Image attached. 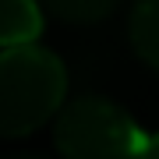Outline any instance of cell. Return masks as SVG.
Here are the masks:
<instances>
[{
	"label": "cell",
	"mask_w": 159,
	"mask_h": 159,
	"mask_svg": "<svg viewBox=\"0 0 159 159\" xmlns=\"http://www.w3.org/2000/svg\"><path fill=\"white\" fill-rule=\"evenodd\" d=\"M145 138L134 117L106 96L64 102L53 124V145L64 159H138Z\"/></svg>",
	"instance_id": "obj_2"
},
{
	"label": "cell",
	"mask_w": 159,
	"mask_h": 159,
	"mask_svg": "<svg viewBox=\"0 0 159 159\" xmlns=\"http://www.w3.org/2000/svg\"><path fill=\"white\" fill-rule=\"evenodd\" d=\"M138 159H159V131L145 138V148H142V156H138Z\"/></svg>",
	"instance_id": "obj_6"
},
{
	"label": "cell",
	"mask_w": 159,
	"mask_h": 159,
	"mask_svg": "<svg viewBox=\"0 0 159 159\" xmlns=\"http://www.w3.org/2000/svg\"><path fill=\"white\" fill-rule=\"evenodd\" d=\"M67 67L46 46L0 50V138L39 131L64 110Z\"/></svg>",
	"instance_id": "obj_1"
},
{
	"label": "cell",
	"mask_w": 159,
	"mask_h": 159,
	"mask_svg": "<svg viewBox=\"0 0 159 159\" xmlns=\"http://www.w3.org/2000/svg\"><path fill=\"white\" fill-rule=\"evenodd\" d=\"M43 32L39 0H0V50L29 46Z\"/></svg>",
	"instance_id": "obj_3"
},
{
	"label": "cell",
	"mask_w": 159,
	"mask_h": 159,
	"mask_svg": "<svg viewBox=\"0 0 159 159\" xmlns=\"http://www.w3.org/2000/svg\"><path fill=\"white\" fill-rule=\"evenodd\" d=\"M14 159H43V156H14Z\"/></svg>",
	"instance_id": "obj_7"
},
{
	"label": "cell",
	"mask_w": 159,
	"mask_h": 159,
	"mask_svg": "<svg viewBox=\"0 0 159 159\" xmlns=\"http://www.w3.org/2000/svg\"><path fill=\"white\" fill-rule=\"evenodd\" d=\"M131 46L152 71H159V0H134L131 7Z\"/></svg>",
	"instance_id": "obj_4"
},
{
	"label": "cell",
	"mask_w": 159,
	"mask_h": 159,
	"mask_svg": "<svg viewBox=\"0 0 159 159\" xmlns=\"http://www.w3.org/2000/svg\"><path fill=\"white\" fill-rule=\"evenodd\" d=\"M43 11H50L53 18L67 25H96L102 18H110L124 0H39Z\"/></svg>",
	"instance_id": "obj_5"
}]
</instances>
